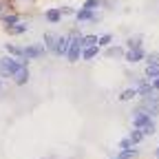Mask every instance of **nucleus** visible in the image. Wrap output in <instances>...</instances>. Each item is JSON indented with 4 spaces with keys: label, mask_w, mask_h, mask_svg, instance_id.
Segmentation results:
<instances>
[{
    "label": "nucleus",
    "mask_w": 159,
    "mask_h": 159,
    "mask_svg": "<svg viewBox=\"0 0 159 159\" xmlns=\"http://www.w3.org/2000/svg\"><path fill=\"white\" fill-rule=\"evenodd\" d=\"M95 44H97V35H82V49L95 47Z\"/></svg>",
    "instance_id": "16"
},
{
    "label": "nucleus",
    "mask_w": 159,
    "mask_h": 159,
    "mask_svg": "<svg viewBox=\"0 0 159 159\" xmlns=\"http://www.w3.org/2000/svg\"><path fill=\"white\" fill-rule=\"evenodd\" d=\"M22 66H27V60H18V57H2L0 60V77H13Z\"/></svg>",
    "instance_id": "1"
},
{
    "label": "nucleus",
    "mask_w": 159,
    "mask_h": 159,
    "mask_svg": "<svg viewBox=\"0 0 159 159\" xmlns=\"http://www.w3.org/2000/svg\"><path fill=\"white\" fill-rule=\"evenodd\" d=\"M128 139H130V142H133V146H135V144H139V142L144 139V133L139 130V128H135V130L130 133V137H128Z\"/></svg>",
    "instance_id": "18"
},
{
    "label": "nucleus",
    "mask_w": 159,
    "mask_h": 159,
    "mask_svg": "<svg viewBox=\"0 0 159 159\" xmlns=\"http://www.w3.org/2000/svg\"><path fill=\"white\" fill-rule=\"evenodd\" d=\"M155 62H159V53H150L148 55V64H155Z\"/></svg>",
    "instance_id": "27"
},
{
    "label": "nucleus",
    "mask_w": 159,
    "mask_h": 159,
    "mask_svg": "<svg viewBox=\"0 0 159 159\" xmlns=\"http://www.w3.org/2000/svg\"><path fill=\"white\" fill-rule=\"evenodd\" d=\"M106 53H108V55H111V57H117V55H124V53H126V51H124V49H122V47H111V49H108V51H106Z\"/></svg>",
    "instance_id": "22"
},
{
    "label": "nucleus",
    "mask_w": 159,
    "mask_h": 159,
    "mask_svg": "<svg viewBox=\"0 0 159 159\" xmlns=\"http://www.w3.org/2000/svg\"><path fill=\"white\" fill-rule=\"evenodd\" d=\"M150 122H152L150 115H148V113H142V111H137V113H135V117H133V126H135V128H139V130H142L144 126H148Z\"/></svg>",
    "instance_id": "7"
},
{
    "label": "nucleus",
    "mask_w": 159,
    "mask_h": 159,
    "mask_svg": "<svg viewBox=\"0 0 159 159\" xmlns=\"http://www.w3.org/2000/svg\"><path fill=\"white\" fill-rule=\"evenodd\" d=\"M55 42H57V35H53V33H44V49H47V51H51V53H53Z\"/></svg>",
    "instance_id": "12"
},
{
    "label": "nucleus",
    "mask_w": 159,
    "mask_h": 159,
    "mask_svg": "<svg viewBox=\"0 0 159 159\" xmlns=\"http://www.w3.org/2000/svg\"><path fill=\"white\" fill-rule=\"evenodd\" d=\"M139 42H142V35H135V38H128L126 40V47L128 49H137V47H142Z\"/></svg>",
    "instance_id": "20"
},
{
    "label": "nucleus",
    "mask_w": 159,
    "mask_h": 159,
    "mask_svg": "<svg viewBox=\"0 0 159 159\" xmlns=\"http://www.w3.org/2000/svg\"><path fill=\"white\" fill-rule=\"evenodd\" d=\"M0 86H2V82H0Z\"/></svg>",
    "instance_id": "32"
},
{
    "label": "nucleus",
    "mask_w": 159,
    "mask_h": 159,
    "mask_svg": "<svg viewBox=\"0 0 159 159\" xmlns=\"http://www.w3.org/2000/svg\"><path fill=\"white\" fill-rule=\"evenodd\" d=\"M27 29H29V27H27L25 22H16L13 27H9V33H11V35H18V33H25Z\"/></svg>",
    "instance_id": "15"
},
{
    "label": "nucleus",
    "mask_w": 159,
    "mask_h": 159,
    "mask_svg": "<svg viewBox=\"0 0 159 159\" xmlns=\"http://www.w3.org/2000/svg\"><path fill=\"white\" fill-rule=\"evenodd\" d=\"M99 5H102L99 0H86V2H84V9H91V11H95Z\"/></svg>",
    "instance_id": "24"
},
{
    "label": "nucleus",
    "mask_w": 159,
    "mask_h": 159,
    "mask_svg": "<svg viewBox=\"0 0 159 159\" xmlns=\"http://www.w3.org/2000/svg\"><path fill=\"white\" fill-rule=\"evenodd\" d=\"M5 49H7V53H9L11 57L25 60V49H20V47H16V44H5ZM27 62H29V60H27Z\"/></svg>",
    "instance_id": "9"
},
{
    "label": "nucleus",
    "mask_w": 159,
    "mask_h": 159,
    "mask_svg": "<svg viewBox=\"0 0 159 159\" xmlns=\"http://www.w3.org/2000/svg\"><path fill=\"white\" fill-rule=\"evenodd\" d=\"M44 18L49 20L51 25H55V22H60V20H62V9H49Z\"/></svg>",
    "instance_id": "11"
},
{
    "label": "nucleus",
    "mask_w": 159,
    "mask_h": 159,
    "mask_svg": "<svg viewBox=\"0 0 159 159\" xmlns=\"http://www.w3.org/2000/svg\"><path fill=\"white\" fill-rule=\"evenodd\" d=\"M155 157H157V159H159V148H157V152H155Z\"/></svg>",
    "instance_id": "31"
},
{
    "label": "nucleus",
    "mask_w": 159,
    "mask_h": 159,
    "mask_svg": "<svg viewBox=\"0 0 159 159\" xmlns=\"http://www.w3.org/2000/svg\"><path fill=\"white\" fill-rule=\"evenodd\" d=\"M119 148L128 150V148H133V142H130V139H122V142H119Z\"/></svg>",
    "instance_id": "26"
},
{
    "label": "nucleus",
    "mask_w": 159,
    "mask_h": 159,
    "mask_svg": "<svg viewBox=\"0 0 159 159\" xmlns=\"http://www.w3.org/2000/svg\"><path fill=\"white\" fill-rule=\"evenodd\" d=\"M115 159H117V157H115Z\"/></svg>",
    "instance_id": "33"
},
{
    "label": "nucleus",
    "mask_w": 159,
    "mask_h": 159,
    "mask_svg": "<svg viewBox=\"0 0 159 159\" xmlns=\"http://www.w3.org/2000/svg\"><path fill=\"white\" fill-rule=\"evenodd\" d=\"M133 97H137V89H126L122 95H119L122 102H128V99H133Z\"/></svg>",
    "instance_id": "17"
},
{
    "label": "nucleus",
    "mask_w": 159,
    "mask_h": 159,
    "mask_svg": "<svg viewBox=\"0 0 159 159\" xmlns=\"http://www.w3.org/2000/svg\"><path fill=\"white\" fill-rule=\"evenodd\" d=\"M44 44H31L25 49V60H38V57H42L44 55Z\"/></svg>",
    "instance_id": "5"
},
{
    "label": "nucleus",
    "mask_w": 159,
    "mask_h": 159,
    "mask_svg": "<svg viewBox=\"0 0 159 159\" xmlns=\"http://www.w3.org/2000/svg\"><path fill=\"white\" fill-rule=\"evenodd\" d=\"M73 13H75V11H73L71 7H64V9H62V16H73Z\"/></svg>",
    "instance_id": "28"
},
{
    "label": "nucleus",
    "mask_w": 159,
    "mask_h": 159,
    "mask_svg": "<svg viewBox=\"0 0 159 159\" xmlns=\"http://www.w3.org/2000/svg\"><path fill=\"white\" fill-rule=\"evenodd\" d=\"M144 75H146V80H157V77H159V62L148 64L146 71H144Z\"/></svg>",
    "instance_id": "10"
},
{
    "label": "nucleus",
    "mask_w": 159,
    "mask_h": 159,
    "mask_svg": "<svg viewBox=\"0 0 159 159\" xmlns=\"http://www.w3.org/2000/svg\"><path fill=\"white\" fill-rule=\"evenodd\" d=\"M124 57H126V62H128V64H135V62H139V60H144V57H146V51H144L142 47L128 49V51L124 53Z\"/></svg>",
    "instance_id": "6"
},
{
    "label": "nucleus",
    "mask_w": 159,
    "mask_h": 159,
    "mask_svg": "<svg viewBox=\"0 0 159 159\" xmlns=\"http://www.w3.org/2000/svg\"><path fill=\"white\" fill-rule=\"evenodd\" d=\"M69 42H71V35H57V42H55V49L53 53L60 55V57H66V51H69Z\"/></svg>",
    "instance_id": "4"
},
{
    "label": "nucleus",
    "mask_w": 159,
    "mask_h": 159,
    "mask_svg": "<svg viewBox=\"0 0 159 159\" xmlns=\"http://www.w3.org/2000/svg\"><path fill=\"white\" fill-rule=\"evenodd\" d=\"M137 111L148 113L150 117L159 115V95H155V97H144V102L139 104V108H137Z\"/></svg>",
    "instance_id": "3"
},
{
    "label": "nucleus",
    "mask_w": 159,
    "mask_h": 159,
    "mask_svg": "<svg viewBox=\"0 0 159 159\" xmlns=\"http://www.w3.org/2000/svg\"><path fill=\"white\" fill-rule=\"evenodd\" d=\"M13 80H16V84L18 86H22V84H27L29 82V66H22L16 75H13Z\"/></svg>",
    "instance_id": "8"
},
{
    "label": "nucleus",
    "mask_w": 159,
    "mask_h": 159,
    "mask_svg": "<svg viewBox=\"0 0 159 159\" xmlns=\"http://www.w3.org/2000/svg\"><path fill=\"white\" fill-rule=\"evenodd\" d=\"M113 42V35L111 33H104L102 38H97V47H108Z\"/></svg>",
    "instance_id": "19"
},
{
    "label": "nucleus",
    "mask_w": 159,
    "mask_h": 159,
    "mask_svg": "<svg viewBox=\"0 0 159 159\" xmlns=\"http://www.w3.org/2000/svg\"><path fill=\"white\" fill-rule=\"evenodd\" d=\"M75 18H77V20H97V18H95V13H93L91 9H84V7L75 13Z\"/></svg>",
    "instance_id": "14"
},
{
    "label": "nucleus",
    "mask_w": 159,
    "mask_h": 159,
    "mask_svg": "<svg viewBox=\"0 0 159 159\" xmlns=\"http://www.w3.org/2000/svg\"><path fill=\"white\" fill-rule=\"evenodd\" d=\"M0 9H7V2H5V0H0Z\"/></svg>",
    "instance_id": "30"
},
{
    "label": "nucleus",
    "mask_w": 159,
    "mask_h": 159,
    "mask_svg": "<svg viewBox=\"0 0 159 159\" xmlns=\"http://www.w3.org/2000/svg\"><path fill=\"white\" fill-rule=\"evenodd\" d=\"M16 22H18V16H5V25H7V29L13 27Z\"/></svg>",
    "instance_id": "25"
},
{
    "label": "nucleus",
    "mask_w": 159,
    "mask_h": 159,
    "mask_svg": "<svg viewBox=\"0 0 159 159\" xmlns=\"http://www.w3.org/2000/svg\"><path fill=\"white\" fill-rule=\"evenodd\" d=\"M135 155H137V150H135V148H128V150H122V152H119L117 159H133Z\"/></svg>",
    "instance_id": "21"
},
{
    "label": "nucleus",
    "mask_w": 159,
    "mask_h": 159,
    "mask_svg": "<svg viewBox=\"0 0 159 159\" xmlns=\"http://www.w3.org/2000/svg\"><path fill=\"white\" fill-rule=\"evenodd\" d=\"M155 130H157V128H155V122H150L148 126H144V128H142L144 137H148V135H155Z\"/></svg>",
    "instance_id": "23"
},
{
    "label": "nucleus",
    "mask_w": 159,
    "mask_h": 159,
    "mask_svg": "<svg viewBox=\"0 0 159 159\" xmlns=\"http://www.w3.org/2000/svg\"><path fill=\"white\" fill-rule=\"evenodd\" d=\"M150 84H152V89L159 93V77H157V80H150Z\"/></svg>",
    "instance_id": "29"
},
{
    "label": "nucleus",
    "mask_w": 159,
    "mask_h": 159,
    "mask_svg": "<svg viewBox=\"0 0 159 159\" xmlns=\"http://www.w3.org/2000/svg\"><path fill=\"white\" fill-rule=\"evenodd\" d=\"M97 53H99V47L97 44L95 47H86V49H82V60H93Z\"/></svg>",
    "instance_id": "13"
},
{
    "label": "nucleus",
    "mask_w": 159,
    "mask_h": 159,
    "mask_svg": "<svg viewBox=\"0 0 159 159\" xmlns=\"http://www.w3.org/2000/svg\"><path fill=\"white\" fill-rule=\"evenodd\" d=\"M80 55H82V35H71L69 51H66V60H69V62H77Z\"/></svg>",
    "instance_id": "2"
}]
</instances>
